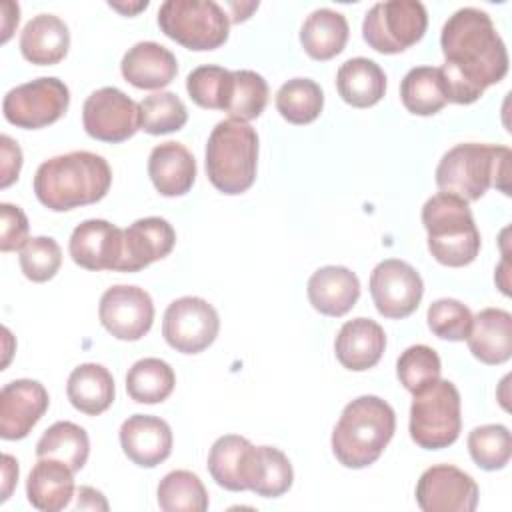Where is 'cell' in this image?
<instances>
[{"label":"cell","instance_id":"obj_1","mask_svg":"<svg viewBox=\"0 0 512 512\" xmlns=\"http://www.w3.org/2000/svg\"><path fill=\"white\" fill-rule=\"evenodd\" d=\"M440 66L448 102L472 104L508 72V50L492 18L474 6L456 10L442 26Z\"/></svg>","mask_w":512,"mask_h":512},{"label":"cell","instance_id":"obj_2","mask_svg":"<svg viewBox=\"0 0 512 512\" xmlns=\"http://www.w3.org/2000/svg\"><path fill=\"white\" fill-rule=\"evenodd\" d=\"M112 184L108 162L94 152L74 150L44 160L34 174L36 198L54 212L102 200Z\"/></svg>","mask_w":512,"mask_h":512},{"label":"cell","instance_id":"obj_3","mask_svg":"<svg viewBox=\"0 0 512 512\" xmlns=\"http://www.w3.org/2000/svg\"><path fill=\"white\" fill-rule=\"evenodd\" d=\"M396 430L392 406L372 394L348 402L332 432V452L346 468L374 464Z\"/></svg>","mask_w":512,"mask_h":512},{"label":"cell","instance_id":"obj_4","mask_svg":"<svg viewBox=\"0 0 512 512\" xmlns=\"http://www.w3.org/2000/svg\"><path fill=\"white\" fill-rule=\"evenodd\" d=\"M510 148L464 142L450 148L436 166V186L466 202L480 200L490 186L510 196Z\"/></svg>","mask_w":512,"mask_h":512},{"label":"cell","instance_id":"obj_5","mask_svg":"<svg viewBox=\"0 0 512 512\" xmlns=\"http://www.w3.org/2000/svg\"><path fill=\"white\" fill-rule=\"evenodd\" d=\"M422 224L428 232V250L436 262L460 268L476 260L480 232L464 198L446 192L434 194L422 206Z\"/></svg>","mask_w":512,"mask_h":512},{"label":"cell","instance_id":"obj_6","mask_svg":"<svg viewBox=\"0 0 512 512\" xmlns=\"http://www.w3.org/2000/svg\"><path fill=\"white\" fill-rule=\"evenodd\" d=\"M206 174L224 194H242L256 180L258 134L248 122L220 120L206 142Z\"/></svg>","mask_w":512,"mask_h":512},{"label":"cell","instance_id":"obj_7","mask_svg":"<svg viewBox=\"0 0 512 512\" xmlns=\"http://www.w3.org/2000/svg\"><path fill=\"white\" fill-rule=\"evenodd\" d=\"M460 430V392L450 380L438 378L414 394L410 406V438L420 448H448L458 440Z\"/></svg>","mask_w":512,"mask_h":512},{"label":"cell","instance_id":"obj_8","mask_svg":"<svg viewBox=\"0 0 512 512\" xmlns=\"http://www.w3.org/2000/svg\"><path fill=\"white\" fill-rule=\"evenodd\" d=\"M160 30L188 50H214L228 40L230 18L214 0H166L158 10Z\"/></svg>","mask_w":512,"mask_h":512},{"label":"cell","instance_id":"obj_9","mask_svg":"<svg viewBox=\"0 0 512 512\" xmlns=\"http://www.w3.org/2000/svg\"><path fill=\"white\" fill-rule=\"evenodd\" d=\"M428 28V14L418 0H388L374 4L362 22V36L370 48L396 54L416 44Z\"/></svg>","mask_w":512,"mask_h":512},{"label":"cell","instance_id":"obj_10","mask_svg":"<svg viewBox=\"0 0 512 512\" xmlns=\"http://www.w3.org/2000/svg\"><path fill=\"white\" fill-rule=\"evenodd\" d=\"M70 106V90L56 76H40L12 88L2 100L4 118L26 130L44 128L60 120Z\"/></svg>","mask_w":512,"mask_h":512},{"label":"cell","instance_id":"obj_11","mask_svg":"<svg viewBox=\"0 0 512 512\" xmlns=\"http://www.w3.org/2000/svg\"><path fill=\"white\" fill-rule=\"evenodd\" d=\"M220 318L212 304L198 296H182L168 304L162 336L176 352L198 354L218 336Z\"/></svg>","mask_w":512,"mask_h":512},{"label":"cell","instance_id":"obj_12","mask_svg":"<svg viewBox=\"0 0 512 512\" xmlns=\"http://www.w3.org/2000/svg\"><path fill=\"white\" fill-rule=\"evenodd\" d=\"M82 124L88 136L118 144L140 130V106L122 90L104 86L84 100Z\"/></svg>","mask_w":512,"mask_h":512},{"label":"cell","instance_id":"obj_13","mask_svg":"<svg viewBox=\"0 0 512 512\" xmlns=\"http://www.w3.org/2000/svg\"><path fill=\"white\" fill-rule=\"evenodd\" d=\"M424 294L420 274L404 260L388 258L374 266L370 274V296L384 318L400 320L410 316Z\"/></svg>","mask_w":512,"mask_h":512},{"label":"cell","instance_id":"obj_14","mask_svg":"<svg viewBox=\"0 0 512 512\" xmlns=\"http://www.w3.org/2000/svg\"><path fill=\"white\" fill-rule=\"evenodd\" d=\"M98 316L114 338L134 342L152 328L154 304L144 288L116 284L102 294Z\"/></svg>","mask_w":512,"mask_h":512},{"label":"cell","instance_id":"obj_15","mask_svg":"<svg viewBox=\"0 0 512 512\" xmlns=\"http://www.w3.org/2000/svg\"><path fill=\"white\" fill-rule=\"evenodd\" d=\"M478 494L474 478L450 464L430 466L416 484V502L424 512H474Z\"/></svg>","mask_w":512,"mask_h":512},{"label":"cell","instance_id":"obj_16","mask_svg":"<svg viewBox=\"0 0 512 512\" xmlns=\"http://www.w3.org/2000/svg\"><path fill=\"white\" fill-rule=\"evenodd\" d=\"M50 398L38 380H12L0 390V436L20 440L30 434L48 410Z\"/></svg>","mask_w":512,"mask_h":512},{"label":"cell","instance_id":"obj_17","mask_svg":"<svg viewBox=\"0 0 512 512\" xmlns=\"http://www.w3.org/2000/svg\"><path fill=\"white\" fill-rule=\"evenodd\" d=\"M176 244L172 224L160 216H148L122 230V258L118 272H138L166 258Z\"/></svg>","mask_w":512,"mask_h":512},{"label":"cell","instance_id":"obj_18","mask_svg":"<svg viewBox=\"0 0 512 512\" xmlns=\"http://www.w3.org/2000/svg\"><path fill=\"white\" fill-rule=\"evenodd\" d=\"M72 260L86 270H116L122 258V228L92 218L78 224L70 236Z\"/></svg>","mask_w":512,"mask_h":512},{"label":"cell","instance_id":"obj_19","mask_svg":"<svg viewBox=\"0 0 512 512\" xmlns=\"http://www.w3.org/2000/svg\"><path fill=\"white\" fill-rule=\"evenodd\" d=\"M120 446L134 464L154 468L172 452V430L158 416L132 414L120 426Z\"/></svg>","mask_w":512,"mask_h":512},{"label":"cell","instance_id":"obj_20","mask_svg":"<svg viewBox=\"0 0 512 512\" xmlns=\"http://www.w3.org/2000/svg\"><path fill=\"white\" fill-rule=\"evenodd\" d=\"M384 348V328L364 316L344 322L334 340V352L338 362L352 372H364L368 368H374L380 362Z\"/></svg>","mask_w":512,"mask_h":512},{"label":"cell","instance_id":"obj_21","mask_svg":"<svg viewBox=\"0 0 512 512\" xmlns=\"http://www.w3.org/2000/svg\"><path fill=\"white\" fill-rule=\"evenodd\" d=\"M120 70L124 80L132 86L142 90H158L176 78L178 62L166 46L144 40L128 48L120 62Z\"/></svg>","mask_w":512,"mask_h":512},{"label":"cell","instance_id":"obj_22","mask_svg":"<svg viewBox=\"0 0 512 512\" xmlns=\"http://www.w3.org/2000/svg\"><path fill=\"white\" fill-rule=\"evenodd\" d=\"M308 300L324 316H344L360 298V280L346 266L318 268L306 286Z\"/></svg>","mask_w":512,"mask_h":512},{"label":"cell","instance_id":"obj_23","mask_svg":"<svg viewBox=\"0 0 512 512\" xmlns=\"http://www.w3.org/2000/svg\"><path fill=\"white\" fill-rule=\"evenodd\" d=\"M148 176L162 196H184L196 180V160L180 142H162L148 156Z\"/></svg>","mask_w":512,"mask_h":512},{"label":"cell","instance_id":"obj_24","mask_svg":"<svg viewBox=\"0 0 512 512\" xmlns=\"http://www.w3.org/2000/svg\"><path fill=\"white\" fill-rule=\"evenodd\" d=\"M256 446L238 434L220 436L208 452V472L218 486L240 492L248 490Z\"/></svg>","mask_w":512,"mask_h":512},{"label":"cell","instance_id":"obj_25","mask_svg":"<svg viewBox=\"0 0 512 512\" xmlns=\"http://www.w3.org/2000/svg\"><path fill=\"white\" fill-rule=\"evenodd\" d=\"M468 348L484 364H504L512 356V316L502 308H484L472 318Z\"/></svg>","mask_w":512,"mask_h":512},{"label":"cell","instance_id":"obj_26","mask_svg":"<svg viewBox=\"0 0 512 512\" xmlns=\"http://www.w3.org/2000/svg\"><path fill=\"white\" fill-rule=\"evenodd\" d=\"M68 48V26L54 14H38L30 18L20 34V52L36 66L58 64L68 54Z\"/></svg>","mask_w":512,"mask_h":512},{"label":"cell","instance_id":"obj_27","mask_svg":"<svg viewBox=\"0 0 512 512\" xmlns=\"http://www.w3.org/2000/svg\"><path fill=\"white\" fill-rule=\"evenodd\" d=\"M72 468L54 458H38L26 480L30 504L42 512L66 508L74 496Z\"/></svg>","mask_w":512,"mask_h":512},{"label":"cell","instance_id":"obj_28","mask_svg":"<svg viewBox=\"0 0 512 512\" xmlns=\"http://www.w3.org/2000/svg\"><path fill=\"white\" fill-rule=\"evenodd\" d=\"M336 88L346 104L368 108L382 100L386 92V74L370 58H350L338 68Z\"/></svg>","mask_w":512,"mask_h":512},{"label":"cell","instance_id":"obj_29","mask_svg":"<svg viewBox=\"0 0 512 512\" xmlns=\"http://www.w3.org/2000/svg\"><path fill=\"white\" fill-rule=\"evenodd\" d=\"M114 392V378L102 364H80L68 376V400L76 410L88 416H98L108 410L114 402Z\"/></svg>","mask_w":512,"mask_h":512},{"label":"cell","instance_id":"obj_30","mask_svg":"<svg viewBox=\"0 0 512 512\" xmlns=\"http://www.w3.org/2000/svg\"><path fill=\"white\" fill-rule=\"evenodd\" d=\"M348 20L332 8L310 12L300 30V42L314 60H330L340 54L348 42Z\"/></svg>","mask_w":512,"mask_h":512},{"label":"cell","instance_id":"obj_31","mask_svg":"<svg viewBox=\"0 0 512 512\" xmlns=\"http://www.w3.org/2000/svg\"><path fill=\"white\" fill-rule=\"evenodd\" d=\"M400 98L404 108L416 116L440 112L448 104L440 68L416 66L408 70L400 82Z\"/></svg>","mask_w":512,"mask_h":512},{"label":"cell","instance_id":"obj_32","mask_svg":"<svg viewBox=\"0 0 512 512\" xmlns=\"http://www.w3.org/2000/svg\"><path fill=\"white\" fill-rule=\"evenodd\" d=\"M88 454H90V440L86 430L68 420L54 422L36 444L38 458L60 460L66 466H70L72 472H78L84 468Z\"/></svg>","mask_w":512,"mask_h":512},{"label":"cell","instance_id":"obj_33","mask_svg":"<svg viewBox=\"0 0 512 512\" xmlns=\"http://www.w3.org/2000/svg\"><path fill=\"white\" fill-rule=\"evenodd\" d=\"M176 386L172 366L160 358H142L132 364L126 374V390L134 402L158 404L164 402Z\"/></svg>","mask_w":512,"mask_h":512},{"label":"cell","instance_id":"obj_34","mask_svg":"<svg viewBox=\"0 0 512 512\" xmlns=\"http://www.w3.org/2000/svg\"><path fill=\"white\" fill-rule=\"evenodd\" d=\"M294 480L288 456L272 446H256L248 490L264 498H278L290 490Z\"/></svg>","mask_w":512,"mask_h":512},{"label":"cell","instance_id":"obj_35","mask_svg":"<svg viewBox=\"0 0 512 512\" xmlns=\"http://www.w3.org/2000/svg\"><path fill=\"white\" fill-rule=\"evenodd\" d=\"M276 110L290 124H308L316 120L324 108V92L310 78H292L276 92Z\"/></svg>","mask_w":512,"mask_h":512},{"label":"cell","instance_id":"obj_36","mask_svg":"<svg viewBox=\"0 0 512 512\" xmlns=\"http://www.w3.org/2000/svg\"><path fill=\"white\" fill-rule=\"evenodd\" d=\"M156 496L164 512H204L208 508V492L190 470L168 472L160 480Z\"/></svg>","mask_w":512,"mask_h":512},{"label":"cell","instance_id":"obj_37","mask_svg":"<svg viewBox=\"0 0 512 512\" xmlns=\"http://www.w3.org/2000/svg\"><path fill=\"white\" fill-rule=\"evenodd\" d=\"M234 76L230 70L214 64L194 68L186 78V90L200 108L226 110L232 96Z\"/></svg>","mask_w":512,"mask_h":512},{"label":"cell","instance_id":"obj_38","mask_svg":"<svg viewBox=\"0 0 512 512\" xmlns=\"http://www.w3.org/2000/svg\"><path fill=\"white\" fill-rule=\"evenodd\" d=\"M468 452L482 470H502L512 456L508 428L504 424L476 426L468 434Z\"/></svg>","mask_w":512,"mask_h":512},{"label":"cell","instance_id":"obj_39","mask_svg":"<svg viewBox=\"0 0 512 512\" xmlns=\"http://www.w3.org/2000/svg\"><path fill=\"white\" fill-rule=\"evenodd\" d=\"M138 106H140V130L154 136L176 132L188 120L186 106L174 92H162V90L154 92L146 96Z\"/></svg>","mask_w":512,"mask_h":512},{"label":"cell","instance_id":"obj_40","mask_svg":"<svg viewBox=\"0 0 512 512\" xmlns=\"http://www.w3.org/2000/svg\"><path fill=\"white\" fill-rule=\"evenodd\" d=\"M234 86L224 112L232 120L248 122L258 118L268 104V84L254 70H232Z\"/></svg>","mask_w":512,"mask_h":512},{"label":"cell","instance_id":"obj_41","mask_svg":"<svg viewBox=\"0 0 512 512\" xmlns=\"http://www.w3.org/2000/svg\"><path fill=\"white\" fill-rule=\"evenodd\" d=\"M440 372H442L440 356L436 354L434 348L426 344H414L406 348L396 362L398 380L412 394L436 382L440 378Z\"/></svg>","mask_w":512,"mask_h":512},{"label":"cell","instance_id":"obj_42","mask_svg":"<svg viewBox=\"0 0 512 512\" xmlns=\"http://www.w3.org/2000/svg\"><path fill=\"white\" fill-rule=\"evenodd\" d=\"M472 312L466 304L454 298H440L434 300L428 308L426 320L432 334H436L442 340L460 342L466 340L470 328H472Z\"/></svg>","mask_w":512,"mask_h":512},{"label":"cell","instance_id":"obj_43","mask_svg":"<svg viewBox=\"0 0 512 512\" xmlns=\"http://www.w3.org/2000/svg\"><path fill=\"white\" fill-rule=\"evenodd\" d=\"M62 264V250L50 236H34L20 248V268L32 282H46L56 276Z\"/></svg>","mask_w":512,"mask_h":512},{"label":"cell","instance_id":"obj_44","mask_svg":"<svg viewBox=\"0 0 512 512\" xmlns=\"http://www.w3.org/2000/svg\"><path fill=\"white\" fill-rule=\"evenodd\" d=\"M0 250H20L28 242V218L20 206L0 204Z\"/></svg>","mask_w":512,"mask_h":512},{"label":"cell","instance_id":"obj_45","mask_svg":"<svg viewBox=\"0 0 512 512\" xmlns=\"http://www.w3.org/2000/svg\"><path fill=\"white\" fill-rule=\"evenodd\" d=\"M0 152H2V178L0 186L8 188L14 180H18L22 168V150L20 146L6 134L0 136Z\"/></svg>","mask_w":512,"mask_h":512},{"label":"cell","instance_id":"obj_46","mask_svg":"<svg viewBox=\"0 0 512 512\" xmlns=\"http://www.w3.org/2000/svg\"><path fill=\"white\" fill-rule=\"evenodd\" d=\"M76 496H78V502H76L78 510H108V502L104 500L102 492L90 486H80Z\"/></svg>","mask_w":512,"mask_h":512},{"label":"cell","instance_id":"obj_47","mask_svg":"<svg viewBox=\"0 0 512 512\" xmlns=\"http://www.w3.org/2000/svg\"><path fill=\"white\" fill-rule=\"evenodd\" d=\"M2 462H4V466H2V474H4V486H2V502L10 496V492H12V486H14V482L18 480V462L10 456V454H4L2 456Z\"/></svg>","mask_w":512,"mask_h":512},{"label":"cell","instance_id":"obj_48","mask_svg":"<svg viewBox=\"0 0 512 512\" xmlns=\"http://www.w3.org/2000/svg\"><path fill=\"white\" fill-rule=\"evenodd\" d=\"M110 6L112 8H116V10H120V12H124V14H134V12H138V10H142V8H146L148 6V2L144 0V2H138V4H134V6H124V4H116V2H110Z\"/></svg>","mask_w":512,"mask_h":512}]
</instances>
